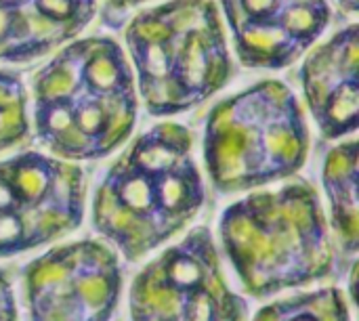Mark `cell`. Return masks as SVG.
I'll return each mask as SVG.
<instances>
[{
    "instance_id": "cell-1",
    "label": "cell",
    "mask_w": 359,
    "mask_h": 321,
    "mask_svg": "<svg viewBox=\"0 0 359 321\" xmlns=\"http://www.w3.org/2000/svg\"><path fill=\"white\" fill-rule=\"evenodd\" d=\"M137 114L133 67L114 38L72 40L32 78L36 139L61 160L107 158L128 141Z\"/></svg>"
},
{
    "instance_id": "cell-2",
    "label": "cell",
    "mask_w": 359,
    "mask_h": 321,
    "mask_svg": "<svg viewBox=\"0 0 359 321\" xmlns=\"http://www.w3.org/2000/svg\"><path fill=\"white\" fill-rule=\"evenodd\" d=\"M204 200L191 130L162 122L107 168L93 198V225L124 259L139 261L187 229Z\"/></svg>"
},
{
    "instance_id": "cell-3",
    "label": "cell",
    "mask_w": 359,
    "mask_h": 321,
    "mask_svg": "<svg viewBox=\"0 0 359 321\" xmlns=\"http://www.w3.org/2000/svg\"><path fill=\"white\" fill-rule=\"evenodd\" d=\"M219 235L233 271L255 299L316 284L334 267L320 196L303 181L233 202L219 219Z\"/></svg>"
},
{
    "instance_id": "cell-4",
    "label": "cell",
    "mask_w": 359,
    "mask_h": 321,
    "mask_svg": "<svg viewBox=\"0 0 359 321\" xmlns=\"http://www.w3.org/2000/svg\"><path fill=\"white\" fill-rule=\"evenodd\" d=\"M135 86L151 116L185 114L233 76L215 0H166L139 11L124 29Z\"/></svg>"
},
{
    "instance_id": "cell-5",
    "label": "cell",
    "mask_w": 359,
    "mask_h": 321,
    "mask_svg": "<svg viewBox=\"0 0 359 321\" xmlns=\"http://www.w3.org/2000/svg\"><path fill=\"white\" fill-rule=\"evenodd\" d=\"M311 149L305 111L282 80H261L219 101L204 126V164L223 193L297 175Z\"/></svg>"
},
{
    "instance_id": "cell-6",
    "label": "cell",
    "mask_w": 359,
    "mask_h": 321,
    "mask_svg": "<svg viewBox=\"0 0 359 321\" xmlns=\"http://www.w3.org/2000/svg\"><path fill=\"white\" fill-rule=\"evenodd\" d=\"M84 206L86 177L74 162L38 151L0 160V259L76 231Z\"/></svg>"
},
{
    "instance_id": "cell-7",
    "label": "cell",
    "mask_w": 359,
    "mask_h": 321,
    "mask_svg": "<svg viewBox=\"0 0 359 321\" xmlns=\"http://www.w3.org/2000/svg\"><path fill=\"white\" fill-rule=\"evenodd\" d=\"M128 307L133 321H242L246 315L206 227L189 231L137 273Z\"/></svg>"
},
{
    "instance_id": "cell-8",
    "label": "cell",
    "mask_w": 359,
    "mask_h": 321,
    "mask_svg": "<svg viewBox=\"0 0 359 321\" xmlns=\"http://www.w3.org/2000/svg\"><path fill=\"white\" fill-rule=\"evenodd\" d=\"M27 321H109L122 294L118 254L78 240L29 261L21 273Z\"/></svg>"
},
{
    "instance_id": "cell-9",
    "label": "cell",
    "mask_w": 359,
    "mask_h": 321,
    "mask_svg": "<svg viewBox=\"0 0 359 321\" xmlns=\"http://www.w3.org/2000/svg\"><path fill=\"white\" fill-rule=\"evenodd\" d=\"M236 55L250 69H284L326 32L328 0H219Z\"/></svg>"
},
{
    "instance_id": "cell-10",
    "label": "cell",
    "mask_w": 359,
    "mask_h": 321,
    "mask_svg": "<svg viewBox=\"0 0 359 321\" xmlns=\"http://www.w3.org/2000/svg\"><path fill=\"white\" fill-rule=\"evenodd\" d=\"M358 25L349 23L309 53L299 80L322 137L343 139L358 130Z\"/></svg>"
},
{
    "instance_id": "cell-11",
    "label": "cell",
    "mask_w": 359,
    "mask_h": 321,
    "mask_svg": "<svg viewBox=\"0 0 359 321\" xmlns=\"http://www.w3.org/2000/svg\"><path fill=\"white\" fill-rule=\"evenodd\" d=\"M97 0H0V63H29L82 34Z\"/></svg>"
},
{
    "instance_id": "cell-12",
    "label": "cell",
    "mask_w": 359,
    "mask_h": 321,
    "mask_svg": "<svg viewBox=\"0 0 359 321\" xmlns=\"http://www.w3.org/2000/svg\"><path fill=\"white\" fill-rule=\"evenodd\" d=\"M322 183L330 206L332 231L341 248L353 257L359 248L358 141H345L328 151Z\"/></svg>"
},
{
    "instance_id": "cell-13",
    "label": "cell",
    "mask_w": 359,
    "mask_h": 321,
    "mask_svg": "<svg viewBox=\"0 0 359 321\" xmlns=\"http://www.w3.org/2000/svg\"><path fill=\"white\" fill-rule=\"evenodd\" d=\"M252 321H351L349 305L339 288H320L273 301Z\"/></svg>"
},
{
    "instance_id": "cell-14",
    "label": "cell",
    "mask_w": 359,
    "mask_h": 321,
    "mask_svg": "<svg viewBox=\"0 0 359 321\" xmlns=\"http://www.w3.org/2000/svg\"><path fill=\"white\" fill-rule=\"evenodd\" d=\"M29 135L27 90L17 71L0 69V153L21 145Z\"/></svg>"
},
{
    "instance_id": "cell-15",
    "label": "cell",
    "mask_w": 359,
    "mask_h": 321,
    "mask_svg": "<svg viewBox=\"0 0 359 321\" xmlns=\"http://www.w3.org/2000/svg\"><path fill=\"white\" fill-rule=\"evenodd\" d=\"M0 321H19L13 284L4 269H0Z\"/></svg>"
},
{
    "instance_id": "cell-16",
    "label": "cell",
    "mask_w": 359,
    "mask_h": 321,
    "mask_svg": "<svg viewBox=\"0 0 359 321\" xmlns=\"http://www.w3.org/2000/svg\"><path fill=\"white\" fill-rule=\"evenodd\" d=\"M145 2H149V0H105V6L114 13H126V11H130L139 4H145Z\"/></svg>"
},
{
    "instance_id": "cell-17",
    "label": "cell",
    "mask_w": 359,
    "mask_h": 321,
    "mask_svg": "<svg viewBox=\"0 0 359 321\" xmlns=\"http://www.w3.org/2000/svg\"><path fill=\"white\" fill-rule=\"evenodd\" d=\"M337 4L341 6V11H345L349 15L358 13V0H337Z\"/></svg>"
}]
</instances>
